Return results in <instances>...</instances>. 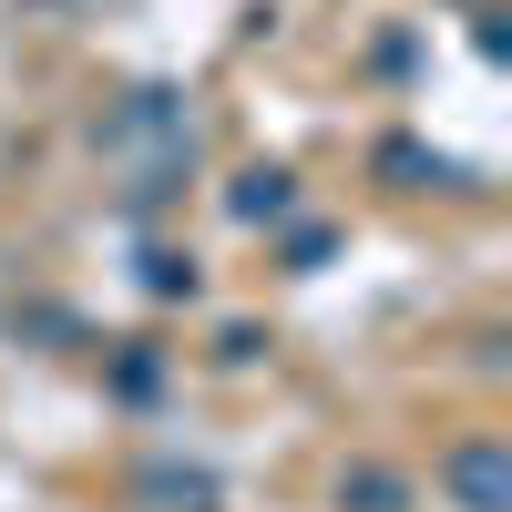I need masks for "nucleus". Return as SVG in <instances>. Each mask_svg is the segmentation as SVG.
Wrapping results in <instances>:
<instances>
[{
	"mask_svg": "<svg viewBox=\"0 0 512 512\" xmlns=\"http://www.w3.org/2000/svg\"><path fill=\"white\" fill-rule=\"evenodd\" d=\"M451 492L472 502V512H502V451L472 441V451H451Z\"/></svg>",
	"mask_w": 512,
	"mask_h": 512,
	"instance_id": "obj_1",
	"label": "nucleus"
}]
</instances>
